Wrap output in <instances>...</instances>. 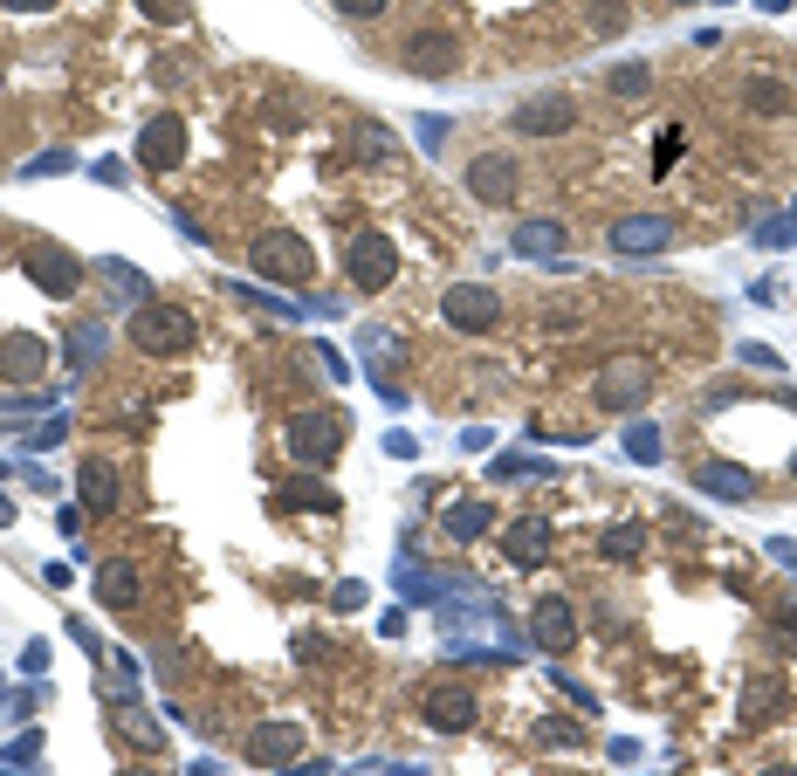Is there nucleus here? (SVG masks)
Instances as JSON below:
<instances>
[{
    "mask_svg": "<svg viewBox=\"0 0 797 776\" xmlns=\"http://www.w3.org/2000/svg\"><path fill=\"white\" fill-rule=\"evenodd\" d=\"M344 440H351V412H338V406H303V412L282 420V454H289L296 468H310V475L344 454Z\"/></svg>",
    "mask_w": 797,
    "mask_h": 776,
    "instance_id": "f257e3e1",
    "label": "nucleus"
},
{
    "mask_svg": "<svg viewBox=\"0 0 797 776\" xmlns=\"http://www.w3.org/2000/svg\"><path fill=\"white\" fill-rule=\"evenodd\" d=\"M248 269L262 275V282H275V289H303V282L317 275V262H310V241H303V235H289V227H269V235H254V248H248Z\"/></svg>",
    "mask_w": 797,
    "mask_h": 776,
    "instance_id": "f03ea898",
    "label": "nucleus"
},
{
    "mask_svg": "<svg viewBox=\"0 0 797 776\" xmlns=\"http://www.w3.org/2000/svg\"><path fill=\"white\" fill-rule=\"evenodd\" d=\"M124 330H132V344H138L145 357H179V351H193V317H186L179 303H151V296H145Z\"/></svg>",
    "mask_w": 797,
    "mask_h": 776,
    "instance_id": "7ed1b4c3",
    "label": "nucleus"
},
{
    "mask_svg": "<svg viewBox=\"0 0 797 776\" xmlns=\"http://www.w3.org/2000/svg\"><path fill=\"white\" fill-rule=\"evenodd\" d=\"M344 275H351V289L378 296L385 282L399 275V241H392V235H378V227H357V235L344 241Z\"/></svg>",
    "mask_w": 797,
    "mask_h": 776,
    "instance_id": "20e7f679",
    "label": "nucleus"
},
{
    "mask_svg": "<svg viewBox=\"0 0 797 776\" xmlns=\"http://www.w3.org/2000/svg\"><path fill=\"white\" fill-rule=\"evenodd\" d=\"M653 385H660L653 357L626 351V357H612V365L599 372V406H605V412H639V406L653 399Z\"/></svg>",
    "mask_w": 797,
    "mask_h": 776,
    "instance_id": "39448f33",
    "label": "nucleus"
},
{
    "mask_svg": "<svg viewBox=\"0 0 797 776\" xmlns=\"http://www.w3.org/2000/svg\"><path fill=\"white\" fill-rule=\"evenodd\" d=\"M392 62L406 76H426V83H441V76L460 69V35L454 28H413L399 48H392Z\"/></svg>",
    "mask_w": 797,
    "mask_h": 776,
    "instance_id": "423d86ee",
    "label": "nucleus"
},
{
    "mask_svg": "<svg viewBox=\"0 0 797 776\" xmlns=\"http://www.w3.org/2000/svg\"><path fill=\"white\" fill-rule=\"evenodd\" d=\"M441 317H447V330H460V338H488V330H502V296L488 289V282H454L441 296Z\"/></svg>",
    "mask_w": 797,
    "mask_h": 776,
    "instance_id": "0eeeda50",
    "label": "nucleus"
},
{
    "mask_svg": "<svg viewBox=\"0 0 797 776\" xmlns=\"http://www.w3.org/2000/svg\"><path fill=\"white\" fill-rule=\"evenodd\" d=\"M21 275H29L42 296H56V303H69L76 289H83V262H76L69 248H56V241H29V248H21Z\"/></svg>",
    "mask_w": 797,
    "mask_h": 776,
    "instance_id": "6e6552de",
    "label": "nucleus"
},
{
    "mask_svg": "<svg viewBox=\"0 0 797 776\" xmlns=\"http://www.w3.org/2000/svg\"><path fill=\"white\" fill-rule=\"evenodd\" d=\"M420 715H426V729H441V735H468L481 701H475L468 681H426L420 687Z\"/></svg>",
    "mask_w": 797,
    "mask_h": 776,
    "instance_id": "1a4fd4ad",
    "label": "nucleus"
},
{
    "mask_svg": "<svg viewBox=\"0 0 797 776\" xmlns=\"http://www.w3.org/2000/svg\"><path fill=\"white\" fill-rule=\"evenodd\" d=\"M241 756H248L254 769H289V763L303 756V721H289V715L254 721V729H248V742H241Z\"/></svg>",
    "mask_w": 797,
    "mask_h": 776,
    "instance_id": "9d476101",
    "label": "nucleus"
},
{
    "mask_svg": "<svg viewBox=\"0 0 797 776\" xmlns=\"http://www.w3.org/2000/svg\"><path fill=\"white\" fill-rule=\"evenodd\" d=\"M460 179H468V193L481 206H509V199L523 193V166L509 159V151H475V159L460 166Z\"/></svg>",
    "mask_w": 797,
    "mask_h": 776,
    "instance_id": "9b49d317",
    "label": "nucleus"
},
{
    "mask_svg": "<svg viewBox=\"0 0 797 776\" xmlns=\"http://www.w3.org/2000/svg\"><path fill=\"white\" fill-rule=\"evenodd\" d=\"M605 248L633 254V262H639V254H667V248H674V220H667V214H619L605 227Z\"/></svg>",
    "mask_w": 797,
    "mask_h": 776,
    "instance_id": "f8f14e48",
    "label": "nucleus"
},
{
    "mask_svg": "<svg viewBox=\"0 0 797 776\" xmlns=\"http://www.w3.org/2000/svg\"><path fill=\"white\" fill-rule=\"evenodd\" d=\"M179 159H186V117H179V111L145 117V132H138V166H145V172H172Z\"/></svg>",
    "mask_w": 797,
    "mask_h": 776,
    "instance_id": "ddd939ff",
    "label": "nucleus"
},
{
    "mask_svg": "<svg viewBox=\"0 0 797 776\" xmlns=\"http://www.w3.org/2000/svg\"><path fill=\"white\" fill-rule=\"evenodd\" d=\"M563 248H571V227L550 220V214H536V220H516V227H509V254H516V262H557Z\"/></svg>",
    "mask_w": 797,
    "mask_h": 776,
    "instance_id": "4468645a",
    "label": "nucleus"
},
{
    "mask_svg": "<svg viewBox=\"0 0 797 776\" xmlns=\"http://www.w3.org/2000/svg\"><path fill=\"white\" fill-rule=\"evenodd\" d=\"M571 124H578L571 96H530L523 111H509V132H523V138H563Z\"/></svg>",
    "mask_w": 797,
    "mask_h": 776,
    "instance_id": "2eb2a0df",
    "label": "nucleus"
},
{
    "mask_svg": "<svg viewBox=\"0 0 797 776\" xmlns=\"http://www.w3.org/2000/svg\"><path fill=\"white\" fill-rule=\"evenodd\" d=\"M76 495H83L90 515H111V509L124 502V468H117L111 454H90L83 468H76Z\"/></svg>",
    "mask_w": 797,
    "mask_h": 776,
    "instance_id": "dca6fc26",
    "label": "nucleus"
},
{
    "mask_svg": "<svg viewBox=\"0 0 797 776\" xmlns=\"http://www.w3.org/2000/svg\"><path fill=\"white\" fill-rule=\"evenodd\" d=\"M530 639H536V653H571V639H578V612H571V598H536V612H530Z\"/></svg>",
    "mask_w": 797,
    "mask_h": 776,
    "instance_id": "f3484780",
    "label": "nucleus"
},
{
    "mask_svg": "<svg viewBox=\"0 0 797 776\" xmlns=\"http://www.w3.org/2000/svg\"><path fill=\"white\" fill-rule=\"evenodd\" d=\"M550 543H557L550 515H516V523L502 529V550H509V563H523V571H536V563L550 557Z\"/></svg>",
    "mask_w": 797,
    "mask_h": 776,
    "instance_id": "a211bd4d",
    "label": "nucleus"
},
{
    "mask_svg": "<svg viewBox=\"0 0 797 776\" xmlns=\"http://www.w3.org/2000/svg\"><path fill=\"white\" fill-rule=\"evenodd\" d=\"M351 166H372V172L399 166V132H385L378 117H351Z\"/></svg>",
    "mask_w": 797,
    "mask_h": 776,
    "instance_id": "6ab92c4d",
    "label": "nucleus"
},
{
    "mask_svg": "<svg viewBox=\"0 0 797 776\" xmlns=\"http://www.w3.org/2000/svg\"><path fill=\"white\" fill-rule=\"evenodd\" d=\"M694 488H702V495H722V502H756V475L736 468V460H702V468H694Z\"/></svg>",
    "mask_w": 797,
    "mask_h": 776,
    "instance_id": "aec40b11",
    "label": "nucleus"
},
{
    "mask_svg": "<svg viewBox=\"0 0 797 776\" xmlns=\"http://www.w3.org/2000/svg\"><path fill=\"white\" fill-rule=\"evenodd\" d=\"M42 365H48V344L42 338H29V330H8L0 338V378H42Z\"/></svg>",
    "mask_w": 797,
    "mask_h": 776,
    "instance_id": "412c9836",
    "label": "nucleus"
},
{
    "mask_svg": "<svg viewBox=\"0 0 797 776\" xmlns=\"http://www.w3.org/2000/svg\"><path fill=\"white\" fill-rule=\"evenodd\" d=\"M138 598H145L138 571H132V563H124V557H111L104 571H96V605H104V612H132Z\"/></svg>",
    "mask_w": 797,
    "mask_h": 776,
    "instance_id": "4be33fe9",
    "label": "nucleus"
},
{
    "mask_svg": "<svg viewBox=\"0 0 797 776\" xmlns=\"http://www.w3.org/2000/svg\"><path fill=\"white\" fill-rule=\"evenodd\" d=\"M742 111H750V117H784L790 111V83H784V76H742Z\"/></svg>",
    "mask_w": 797,
    "mask_h": 776,
    "instance_id": "5701e85b",
    "label": "nucleus"
},
{
    "mask_svg": "<svg viewBox=\"0 0 797 776\" xmlns=\"http://www.w3.org/2000/svg\"><path fill=\"white\" fill-rule=\"evenodd\" d=\"M104 351H111V323H76V330H69V344H62V365H69V378H76V372H90Z\"/></svg>",
    "mask_w": 797,
    "mask_h": 776,
    "instance_id": "b1692460",
    "label": "nucleus"
},
{
    "mask_svg": "<svg viewBox=\"0 0 797 776\" xmlns=\"http://www.w3.org/2000/svg\"><path fill=\"white\" fill-rule=\"evenodd\" d=\"M488 529H496V509H488V502H454L447 509V536L454 543H481Z\"/></svg>",
    "mask_w": 797,
    "mask_h": 776,
    "instance_id": "393cba45",
    "label": "nucleus"
},
{
    "mask_svg": "<svg viewBox=\"0 0 797 776\" xmlns=\"http://www.w3.org/2000/svg\"><path fill=\"white\" fill-rule=\"evenodd\" d=\"M777 708H784V681H750L742 687V721H750V729L777 721Z\"/></svg>",
    "mask_w": 797,
    "mask_h": 776,
    "instance_id": "a878e982",
    "label": "nucleus"
},
{
    "mask_svg": "<svg viewBox=\"0 0 797 776\" xmlns=\"http://www.w3.org/2000/svg\"><path fill=\"white\" fill-rule=\"evenodd\" d=\"M557 468L550 460H536V454H496L488 460V481H550Z\"/></svg>",
    "mask_w": 797,
    "mask_h": 776,
    "instance_id": "bb28decb",
    "label": "nucleus"
},
{
    "mask_svg": "<svg viewBox=\"0 0 797 776\" xmlns=\"http://www.w3.org/2000/svg\"><path fill=\"white\" fill-rule=\"evenodd\" d=\"M117 735L132 749H145V756H151V749H166V729H159V721H145V708H132V701L117 708Z\"/></svg>",
    "mask_w": 797,
    "mask_h": 776,
    "instance_id": "cd10ccee",
    "label": "nucleus"
},
{
    "mask_svg": "<svg viewBox=\"0 0 797 776\" xmlns=\"http://www.w3.org/2000/svg\"><path fill=\"white\" fill-rule=\"evenodd\" d=\"M282 502H289V509H317V515L338 509V495H330L323 481H282Z\"/></svg>",
    "mask_w": 797,
    "mask_h": 776,
    "instance_id": "c85d7f7f",
    "label": "nucleus"
},
{
    "mask_svg": "<svg viewBox=\"0 0 797 776\" xmlns=\"http://www.w3.org/2000/svg\"><path fill=\"white\" fill-rule=\"evenodd\" d=\"M29 763H42V729H21L8 749H0V769H29Z\"/></svg>",
    "mask_w": 797,
    "mask_h": 776,
    "instance_id": "c756f323",
    "label": "nucleus"
},
{
    "mask_svg": "<svg viewBox=\"0 0 797 776\" xmlns=\"http://www.w3.org/2000/svg\"><path fill=\"white\" fill-rule=\"evenodd\" d=\"M639 543H647V529H639V523H619V529H605V557H612V563H633Z\"/></svg>",
    "mask_w": 797,
    "mask_h": 776,
    "instance_id": "7c9ffc66",
    "label": "nucleus"
},
{
    "mask_svg": "<svg viewBox=\"0 0 797 776\" xmlns=\"http://www.w3.org/2000/svg\"><path fill=\"white\" fill-rule=\"evenodd\" d=\"M626 454L639 460V468H660V454H667V447H660V433H653V426H626Z\"/></svg>",
    "mask_w": 797,
    "mask_h": 776,
    "instance_id": "2f4dec72",
    "label": "nucleus"
},
{
    "mask_svg": "<svg viewBox=\"0 0 797 776\" xmlns=\"http://www.w3.org/2000/svg\"><path fill=\"white\" fill-rule=\"evenodd\" d=\"M62 172H76V151H62V145L42 151L35 166H21V179H62Z\"/></svg>",
    "mask_w": 797,
    "mask_h": 776,
    "instance_id": "473e14b6",
    "label": "nucleus"
},
{
    "mask_svg": "<svg viewBox=\"0 0 797 776\" xmlns=\"http://www.w3.org/2000/svg\"><path fill=\"white\" fill-rule=\"evenodd\" d=\"M104 275H111V289H117V296L145 303V269H132V262H104Z\"/></svg>",
    "mask_w": 797,
    "mask_h": 776,
    "instance_id": "72a5a7b5",
    "label": "nucleus"
},
{
    "mask_svg": "<svg viewBox=\"0 0 797 776\" xmlns=\"http://www.w3.org/2000/svg\"><path fill=\"white\" fill-rule=\"evenodd\" d=\"M62 440H69V412H48V420L29 433V447L42 454V447H62Z\"/></svg>",
    "mask_w": 797,
    "mask_h": 776,
    "instance_id": "f704fd0d",
    "label": "nucleus"
},
{
    "mask_svg": "<svg viewBox=\"0 0 797 776\" xmlns=\"http://www.w3.org/2000/svg\"><path fill=\"white\" fill-rule=\"evenodd\" d=\"M612 90H619V96H639V90H647V62H619V69H612Z\"/></svg>",
    "mask_w": 797,
    "mask_h": 776,
    "instance_id": "c9c22d12",
    "label": "nucleus"
},
{
    "mask_svg": "<svg viewBox=\"0 0 797 776\" xmlns=\"http://www.w3.org/2000/svg\"><path fill=\"white\" fill-rule=\"evenodd\" d=\"M330 8H338L344 21H378L385 8H392V0H330Z\"/></svg>",
    "mask_w": 797,
    "mask_h": 776,
    "instance_id": "e433bc0d",
    "label": "nucleus"
},
{
    "mask_svg": "<svg viewBox=\"0 0 797 776\" xmlns=\"http://www.w3.org/2000/svg\"><path fill=\"white\" fill-rule=\"evenodd\" d=\"M145 21H186V0H138Z\"/></svg>",
    "mask_w": 797,
    "mask_h": 776,
    "instance_id": "4c0bfd02",
    "label": "nucleus"
},
{
    "mask_svg": "<svg viewBox=\"0 0 797 776\" xmlns=\"http://www.w3.org/2000/svg\"><path fill=\"white\" fill-rule=\"evenodd\" d=\"M21 674H48V639H29V646H21Z\"/></svg>",
    "mask_w": 797,
    "mask_h": 776,
    "instance_id": "58836bf2",
    "label": "nucleus"
},
{
    "mask_svg": "<svg viewBox=\"0 0 797 776\" xmlns=\"http://www.w3.org/2000/svg\"><path fill=\"white\" fill-rule=\"evenodd\" d=\"M330 605H338V612H357V605H365V584H357V578H344L338 591H330Z\"/></svg>",
    "mask_w": 797,
    "mask_h": 776,
    "instance_id": "ea45409f",
    "label": "nucleus"
},
{
    "mask_svg": "<svg viewBox=\"0 0 797 776\" xmlns=\"http://www.w3.org/2000/svg\"><path fill=\"white\" fill-rule=\"evenodd\" d=\"M674 159H681V132H667V138L653 145V172H674Z\"/></svg>",
    "mask_w": 797,
    "mask_h": 776,
    "instance_id": "a19ab883",
    "label": "nucleus"
},
{
    "mask_svg": "<svg viewBox=\"0 0 797 776\" xmlns=\"http://www.w3.org/2000/svg\"><path fill=\"white\" fill-rule=\"evenodd\" d=\"M385 454H392V460H413V454H420V440L392 426V433H385Z\"/></svg>",
    "mask_w": 797,
    "mask_h": 776,
    "instance_id": "79ce46f5",
    "label": "nucleus"
},
{
    "mask_svg": "<svg viewBox=\"0 0 797 776\" xmlns=\"http://www.w3.org/2000/svg\"><path fill=\"white\" fill-rule=\"evenodd\" d=\"M83 515H90L83 502H62V509H56V529H62V536H76V529H83Z\"/></svg>",
    "mask_w": 797,
    "mask_h": 776,
    "instance_id": "37998d69",
    "label": "nucleus"
},
{
    "mask_svg": "<svg viewBox=\"0 0 797 776\" xmlns=\"http://www.w3.org/2000/svg\"><path fill=\"white\" fill-rule=\"evenodd\" d=\"M763 550H770V557H777V563H784V571H797V543H790V536H770V543H763Z\"/></svg>",
    "mask_w": 797,
    "mask_h": 776,
    "instance_id": "c03bdc74",
    "label": "nucleus"
},
{
    "mask_svg": "<svg viewBox=\"0 0 797 776\" xmlns=\"http://www.w3.org/2000/svg\"><path fill=\"white\" fill-rule=\"evenodd\" d=\"M441 138H447V117H420V145L441 151Z\"/></svg>",
    "mask_w": 797,
    "mask_h": 776,
    "instance_id": "a18cd8bd",
    "label": "nucleus"
},
{
    "mask_svg": "<svg viewBox=\"0 0 797 776\" xmlns=\"http://www.w3.org/2000/svg\"><path fill=\"white\" fill-rule=\"evenodd\" d=\"M763 241H770V248H790V241H797V206H790L784 227H763Z\"/></svg>",
    "mask_w": 797,
    "mask_h": 776,
    "instance_id": "49530a36",
    "label": "nucleus"
},
{
    "mask_svg": "<svg viewBox=\"0 0 797 776\" xmlns=\"http://www.w3.org/2000/svg\"><path fill=\"white\" fill-rule=\"evenodd\" d=\"M90 172H96V186H124V159H96Z\"/></svg>",
    "mask_w": 797,
    "mask_h": 776,
    "instance_id": "de8ad7c7",
    "label": "nucleus"
},
{
    "mask_svg": "<svg viewBox=\"0 0 797 776\" xmlns=\"http://www.w3.org/2000/svg\"><path fill=\"white\" fill-rule=\"evenodd\" d=\"M742 365H756V372H777V357H770L763 344H742Z\"/></svg>",
    "mask_w": 797,
    "mask_h": 776,
    "instance_id": "09e8293b",
    "label": "nucleus"
},
{
    "mask_svg": "<svg viewBox=\"0 0 797 776\" xmlns=\"http://www.w3.org/2000/svg\"><path fill=\"white\" fill-rule=\"evenodd\" d=\"M612 28H626V8H612V0H605V8H599V35H612Z\"/></svg>",
    "mask_w": 797,
    "mask_h": 776,
    "instance_id": "8fccbe9b",
    "label": "nucleus"
},
{
    "mask_svg": "<svg viewBox=\"0 0 797 776\" xmlns=\"http://www.w3.org/2000/svg\"><path fill=\"white\" fill-rule=\"evenodd\" d=\"M488 440H496L488 426H468V433H460V447H468V454H488Z\"/></svg>",
    "mask_w": 797,
    "mask_h": 776,
    "instance_id": "3c124183",
    "label": "nucleus"
},
{
    "mask_svg": "<svg viewBox=\"0 0 797 776\" xmlns=\"http://www.w3.org/2000/svg\"><path fill=\"white\" fill-rule=\"evenodd\" d=\"M8 14H42V8H56V0H0Z\"/></svg>",
    "mask_w": 797,
    "mask_h": 776,
    "instance_id": "603ef678",
    "label": "nucleus"
},
{
    "mask_svg": "<svg viewBox=\"0 0 797 776\" xmlns=\"http://www.w3.org/2000/svg\"><path fill=\"white\" fill-rule=\"evenodd\" d=\"M8 523H14V502H8V495H0V529H8Z\"/></svg>",
    "mask_w": 797,
    "mask_h": 776,
    "instance_id": "864d4df0",
    "label": "nucleus"
},
{
    "mask_svg": "<svg viewBox=\"0 0 797 776\" xmlns=\"http://www.w3.org/2000/svg\"><path fill=\"white\" fill-rule=\"evenodd\" d=\"M674 8H694V0H674Z\"/></svg>",
    "mask_w": 797,
    "mask_h": 776,
    "instance_id": "5fc2aeb1",
    "label": "nucleus"
},
{
    "mask_svg": "<svg viewBox=\"0 0 797 776\" xmlns=\"http://www.w3.org/2000/svg\"><path fill=\"white\" fill-rule=\"evenodd\" d=\"M0 172H8V159H0Z\"/></svg>",
    "mask_w": 797,
    "mask_h": 776,
    "instance_id": "6e6d98bb",
    "label": "nucleus"
},
{
    "mask_svg": "<svg viewBox=\"0 0 797 776\" xmlns=\"http://www.w3.org/2000/svg\"><path fill=\"white\" fill-rule=\"evenodd\" d=\"M790 475H797V460H790Z\"/></svg>",
    "mask_w": 797,
    "mask_h": 776,
    "instance_id": "4d7b16f0",
    "label": "nucleus"
}]
</instances>
